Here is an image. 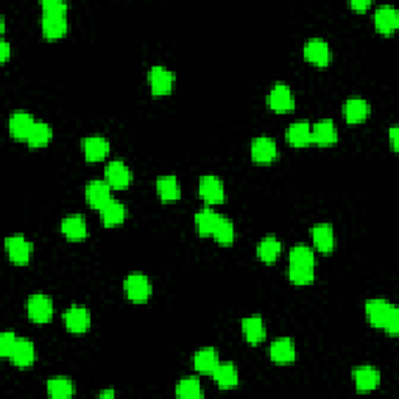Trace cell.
<instances>
[{"label":"cell","instance_id":"1","mask_svg":"<svg viewBox=\"0 0 399 399\" xmlns=\"http://www.w3.org/2000/svg\"><path fill=\"white\" fill-rule=\"evenodd\" d=\"M365 313L374 328L384 329L390 335L399 332V309L390 301L382 298L368 300L365 303Z\"/></svg>","mask_w":399,"mask_h":399},{"label":"cell","instance_id":"2","mask_svg":"<svg viewBox=\"0 0 399 399\" xmlns=\"http://www.w3.org/2000/svg\"><path fill=\"white\" fill-rule=\"evenodd\" d=\"M125 293H127L128 300L133 301L136 304L147 303L148 298L152 296V282L144 273H130L123 282Z\"/></svg>","mask_w":399,"mask_h":399},{"label":"cell","instance_id":"3","mask_svg":"<svg viewBox=\"0 0 399 399\" xmlns=\"http://www.w3.org/2000/svg\"><path fill=\"white\" fill-rule=\"evenodd\" d=\"M28 318L36 324L49 323L53 317V301L49 295L33 293L27 301Z\"/></svg>","mask_w":399,"mask_h":399},{"label":"cell","instance_id":"4","mask_svg":"<svg viewBox=\"0 0 399 399\" xmlns=\"http://www.w3.org/2000/svg\"><path fill=\"white\" fill-rule=\"evenodd\" d=\"M5 248H7L8 256L13 264L25 265L30 262L33 245L30 241H27L25 236L14 234L5 239Z\"/></svg>","mask_w":399,"mask_h":399},{"label":"cell","instance_id":"5","mask_svg":"<svg viewBox=\"0 0 399 399\" xmlns=\"http://www.w3.org/2000/svg\"><path fill=\"white\" fill-rule=\"evenodd\" d=\"M148 83H150L153 95H167L173 89L175 75L167 67L156 64L148 71Z\"/></svg>","mask_w":399,"mask_h":399},{"label":"cell","instance_id":"6","mask_svg":"<svg viewBox=\"0 0 399 399\" xmlns=\"http://www.w3.org/2000/svg\"><path fill=\"white\" fill-rule=\"evenodd\" d=\"M267 104L276 112H287L295 108V95L286 83H276L270 89L269 97H267Z\"/></svg>","mask_w":399,"mask_h":399},{"label":"cell","instance_id":"7","mask_svg":"<svg viewBox=\"0 0 399 399\" xmlns=\"http://www.w3.org/2000/svg\"><path fill=\"white\" fill-rule=\"evenodd\" d=\"M198 192L208 204H220L225 202V184L217 175H204L200 180Z\"/></svg>","mask_w":399,"mask_h":399},{"label":"cell","instance_id":"8","mask_svg":"<svg viewBox=\"0 0 399 399\" xmlns=\"http://www.w3.org/2000/svg\"><path fill=\"white\" fill-rule=\"evenodd\" d=\"M112 187L108 184L106 180H93L86 184V202L94 209L101 210L112 202L111 195Z\"/></svg>","mask_w":399,"mask_h":399},{"label":"cell","instance_id":"9","mask_svg":"<svg viewBox=\"0 0 399 399\" xmlns=\"http://www.w3.org/2000/svg\"><path fill=\"white\" fill-rule=\"evenodd\" d=\"M105 180L112 189H127L131 180H133V175H131V170L127 164L119 161V159H114V161L106 164Z\"/></svg>","mask_w":399,"mask_h":399},{"label":"cell","instance_id":"10","mask_svg":"<svg viewBox=\"0 0 399 399\" xmlns=\"http://www.w3.org/2000/svg\"><path fill=\"white\" fill-rule=\"evenodd\" d=\"M250 153L254 162L258 164H270L278 158L276 142L269 136H259L254 138L250 145Z\"/></svg>","mask_w":399,"mask_h":399},{"label":"cell","instance_id":"11","mask_svg":"<svg viewBox=\"0 0 399 399\" xmlns=\"http://www.w3.org/2000/svg\"><path fill=\"white\" fill-rule=\"evenodd\" d=\"M352 379H354L357 391L368 393L376 390L380 385V372L378 368L372 367V365H362V367L354 368Z\"/></svg>","mask_w":399,"mask_h":399},{"label":"cell","instance_id":"12","mask_svg":"<svg viewBox=\"0 0 399 399\" xmlns=\"http://www.w3.org/2000/svg\"><path fill=\"white\" fill-rule=\"evenodd\" d=\"M64 323L72 334L86 332L90 326V312L84 306H72L64 312Z\"/></svg>","mask_w":399,"mask_h":399},{"label":"cell","instance_id":"13","mask_svg":"<svg viewBox=\"0 0 399 399\" xmlns=\"http://www.w3.org/2000/svg\"><path fill=\"white\" fill-rule=\"evenodd\" d=\"M304 58L312 62V64L324 67L329 64L330 61V49L326 41H323L320 38H312L304 44L303 49Z\"/></svg>","mask_w":399,"mask_h":399},{"label":"cell","instance_id":"14","mask_svg":"<svg viewBox=\"0 0 399 399\" xmlns=\"http://www.w3.org/2000/svg\"><path fill=\"white\" fill-rule=\"evenodd\" d=\"M374 25L384 35H391L399 27V13L393 5H380L374 11Z\"/></svg>","mask_w":399,"mask_h":399},{"label":"cell","instance_id":"15","mask_svg":"<svg viewBox=\"0 0 399 399\" xmlns=\"http://www.w3.org/2000/svg\"><path fill=\"white\" fill-rule=\"evenodd\" d=\"M61 232L72 242L84 241L88 237V223L82 214H71L61 221Z\"/></svg>","mask_w":399,"mask_h":399},{"label":"cell","instance_id":"16","mask_svg":"<svg viewBox=\"0 0 399 399\" xmlns=\"http://www.w3.org/2000/svg\"><path fill=\"white\" fill-rule=\"evenodd\" d=\"M339 133L335 128L334 121L330 119H322L312 125V142L322 147H329L337 142Z\"/></svg>","mask_w":399,"mask_h":399},{"label":"cell","instance_id":"17","mask_svg":"<svg viewBox=\"0 0 399 399\" xmlns=\"http://www.w3.org/2000/svg\"><path fill=\"white\" fill-rule=\"evenodd\" d=\"M370 111H372L370 104L365 99H362V97H350L343 105V116L346 122L351 125L367 121Z\"/></svg>","mask_w":399,"mask_h":399},{"label":"cell","instance_id":"18","mask_svg":"<svg viewBox=\"0 0 399 399\" xmlns=\"http://www.w3.org/2000/svg\"><path fill=\"white\" fill-rule=\"evenodd\" d=\"M35 117L27 111H16L10 117V133L14 139L27 141L32 128L35 127Z\"/></svg>","mask_w":399,"mask_h":399},{"label":"cell","instance_id":"19","mask_svg":"<svg viewBox=\"0 0 399 399\" xmlns=\"http://www.w3.org/2000/svg\"><path fill=\"white\" fill-rule=\"evenodd\" d=\"M67 14H43L41 28L43 35L47 39H60L67 33Z\"/></svg>","mask_w":399,"mask_h":399},{"label":"cell","instance_id":"20","mask_svg":"<svg viewBox=\"0 0 399 399\" xmlns=\"http://www.w3.org/2000/svg\"><path fill=\"white\" fill-rule=\"evenodd\" d=\"M313 245L322 253H332L335 248V234L334 228L329 223H317L311 230Z\"/></svg>","mask_w":399,"mask_h":399},{"label":"cell","instance_id":"21","mask_svg":"<svg viewBox=\"0 0 399 399\" xmlns=\"http://www.w3.org/2000/svg\"><path fill=\"white\" fill-rule=\"evenodd\" d=\"M83 152L89 162L101 161L110 153V142L104 136H89L83 139Z\"/></svg>","mask_w":399,"mask_h":399},{"label":"cell","instance_id":"22","mask_svg":"<svg viewBox=\"0 0 399 399\" xmlns=\"http://www.w3.org/2000/svg\"><path fill=\"white\" fill-rule=\"evenodd\" d=\"M10 359H11V362H13L16 367H19V368L32 367L33 362H35V359H36L35 345H33L28 339H18Z\"/></svg>","mask_w":399,"mask_h":399},{"label":"cell","instance_id":"23","mask_svg":"<svg viewBox=\"0 0 399 399\" xmlns=\"http://www.w3.org/2000/svg\"><path fill=\"white\" fill-rule=\"evenodd\" d=\"M156 192L164 203H173L181 198V186L175 175H162L156 180Z\"/></svg>","mask_w":399,"mask_h":399},{"label":"cell","instance_id":"24","mask_svg":"<svg viewBox=\"0 0 399 399\" xmlns=\"http://www.w3.org/2000/svg\"><path fill=\"white\" fill-rule=\"evenodd\" d=\"M295 357H296V350H295V343L292 339L281 337L271 343L270 359L275 363H279V365L292 363L295 361Z\"/></svg>","mask_w":399,"mask_h":399},{"label":"cell","instance_id":"25","mask_svg":"<svg viewBox=\"0 0 399 399\" xmlns=\"http://www.w3.org/2000/svg\"><path fill=\"white\" fill-rule=\"evenodd\" d=\"M242 332L248 343L259 345L267 337L265 323L259 315H252L242 320Z\"/></svg>","mask_w":399,"mask_h":399},{"label":"cell","instance_id":"26","mask_svg":"<svg viewBox=\"0 0 399 399\" xmlns=\"http://www.w3.org/2000/svg\"><path fill=\"white\" fill-rule=\"evenodd\" d=\"M213 378L220 389H223V390L234 389V387H237L239 384V370L232 362H225V363L220 362L217 365V368L213 372Z\"/></svg>","mask_w":399,"mask_h":399},{"label":"cell","instance_id":"27","mask_svg":"<svg viewBox=\"0 0 399 399\" xmlns=\"http://www.w3.org/2000/svg\"><path fill=\"white\" fill-rule=\"evenodd\" d=\"M219 363L220 357L215 348H203V350H198L195 354H193V368H195L198 373L213 374Z\"/></svg>","mask_w":399,"mask_h":399},{"label":"cell","instance_id":"28","mask_svg":"<svg viewBox=\"0 0 399 399\" xmlns=\"http://www.w3.org/2000/svg\"><path fill=\"white\" fill-rule=\"evenodd\" d=\"M286 138L293 147H306L312 142V125L307 121H296L287 128Z\"/></svg>","mask_w":399,"mask_h":399},{"label":"cell","instance_id":"29","mask_svg":"<svg viewBox=\"0 0 399 399\" xmlns=\"http://www.w3.org/2000/svg\"><path fill=\"white\" fill-rule=\"evenodd\" d=\"M281 252L282 243L279 242V239L275 236H267L265 239H262L258 243V247H256V254H258V258L262 262H265V264L275 262L279 258Z\"/></svg>","mask_w":399,"mask_h":399},{"label":"cell","instance_id":"30","mask_svg":"<svg viewBox=\"0 0 399 399\" xmlns=\"http://www.w3.org/2000/svg\"><path fill=\"white\" fill-rule=\"evenodd\" d=\"M220 217L221 215L219 213H215L214 209L204 208L202 210H198V213L195 214V217H193V221H195V228L200 234L213 236V232L215 230V226H217Z\"/></svg>","mask_w":399,"mask_h":399},{"label":"cell","instance_id":"31","mask_svg":"<svg viewBox=\"0 0 399 399\" xmlns=\"http://www.w3.org/2000/svg\"><path fill=\"white\" fill-rule=\"evenodd\" d=\"M47 391L55 399H67L75 395V385H73L71 379L58 376V378L49 379Z\"/></svg>","mask_w":399,"mask_h":399},{"label":"cell","instance_id":"32","mask_svg":"<svg viewBox=\"0 0 399 399\" xmlns=\"http://www.w3.org/2000/svg\"><path fill=\"white\" fill-rule=\"evenodd\" d=\"M289 265L315 267V254H313V250L304 243L295 245V247L290 248Z\"/></svg>","mask_w":399,"mask_h":399},{"label":"cell","instance_id":"33","mask_svg":"<svg viewBox=\"0 0 399 399\" xmlns=\"http://www.w3.org/2000/svg\"><path fill=\"white\" fill-rule=\"evenodd\" d=\"M52 136H53L52 127H50L49 123L38 121L35 123V127L32 128L30 134H28L27 144L33 148L44 147V145H47L50 141H52Z\"/></svg>","mask_w":399,"mask_h":399},{"label":"cell","instance_id":"34","mask_svg":"<svg viewBox=\"0 0 399 399\" xmlns=\"http://www.w3.org/2000/svg\"><path fill=\"white\" fill-rule=\"evenodd\" d=\"M101 219H104L105 226H117L122 225L127 219V208L121 202H112L101 209Z\"/></svg>","mask_w":399,"mask_h":399},{"label":"cell","instance_id":"35","mask_svg":"<svg viewBox=\"0 0 399 399\" xmlns=\"http://www.w3.org/2000/svg\"><path fill=\"white\" fill-rule=\"evenodd\" d=\"M176 396L182 399H197L203 398V385L195 378H184L176 384Z\"/></svg>","mask_w":399,"mask_h":399},{"label":"cell","instance_id":"36","mask_svg":"<svg viewBox=\"0 0 399 399\" xmlns=\"http://www.w3.org/2000/svg\"><path fill=\"white\" fill-rule=\"evenodd\" d=\"M234 236H236V231H234V223L221 215L217 226H215V230L213 232V237L215 239V242H219L220 245H231L234 242Z\"/></svg>","mask_w":399,"mask_h":399},{"label":"cell","instance_id":"37","mask_svg":"<svg viewBox=\"0 0 399 399\" xmlns=\"http://www.w3.org/2000/svg\"><path fill=\"white\" fill-rule=\"evenodd\" d=\"M287 275L290 282H293L295 286H307L315 279V267L289 265Z\"/></svg>","mask_w":399,"mask_h":399},{"label":"cell","instance_id":"38","mask_svg":"<svg viewBox=\"0 0 399 399\" xmlns=\"http://www.w3.org/2000/svg\"><path fill=\"white\" fill-rule=\"evenodd\" d=\"M16 341H18V337H16L13 330H5V332L0 334V356L10 357Z\"/></svg>","mask_w":399,"mask_h":399},{"label":"cell","instance_id":"39","mask_svg":"<svg viewBox=\"0 0 399 399\" xmlns=\"http://www.w3.org/2000/svg\"><path fill=\"white\" fill-rule=\"evenodd\" d=\"M43 14H67V3L64 0H43Z\"/></svg>","mask_w":399,"mask_h":399},{"label":"cell","instance_id":"40","mask_svg":"<svg viewBox=\"0 0 399 399\" xmlns=\"http://www.w3.org/2000/svg\"><path fill=\"white\" fill-rule=\"evenodd\" d=\"M389 139H390V145L393 148V152H398V147H399V128L396 125H393V127L389 130Z\"/></svg>","mask_w":399,"mask_h":399},{"label":"cell","instance_id":"41","mask_svg":"<svg viewBox=\"0 0 399 399\" xmlns=\"http://www.w3.org/2000/svg\"><path fill=\"white\" fill-rule=\"evenodd\" d=\"M10 55H11V45L7 39H2V41H0V61L7 62Z\"/></svg>","mask_w":399,"mask_h":399},{"label":"cell","instance_id":"42","mask_svg":"<svg viewBox=\"0 0 399 399\" xmlns=\"http://www.w3.org/2000/svg\"><path fill=\"white\" fill-rule=\"evenodd\" d=\"M370 5H372L370 0H351L350 2V7L357 11H365L367 8H370Z\"/></svg>","mask_w":399,"mask_h":399},{"label":"cell","instance_id":"43","mask_svg":"<svg viewBox=\"0 0 399 399\" xmlns=\"http://www.w3.org/2000/svg\"><path fill=\"white\" fill-rule=\"evenodd\" d=\"M114 396H116V391L114 390H105L99 395V398H114Z\"/></svg>","mask_w":399,"mask_h":399}]
</instances>
